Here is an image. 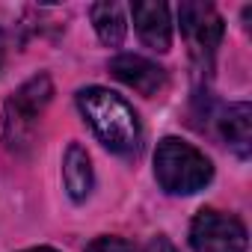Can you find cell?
Returning <instances> with one entry per match:
<instances>
[{"label": "cell", "instance_id": "obj_1", "mask_svg": "<svg viewBox=\"0 0 252 252\" xmlns=\"http://www.w3.org/2000/svg\"><path fill=\"white\" fill-rule=\"evenodd\" d=\"M77 107L95 137L119 158H137L143 146V131L134 107L122 95L104 86H86L77 92Z\"/></svg>", "mask_w": 252, "mask_h": 252}, {"label": "cell", "instance_id": "obj_2", "mask_svg": "<svg viewBox=\"0 0 252 252\" xmlns=\"http://www.w3.org/2000/svg\"><path fill=\"white\" fill-rule=\"evenodd\" d=\"M155 178L172 196H190L211 184L214 166L211 160L190 143L178 137H166L155 152Z\"/></svg>", "mask_w": 252, "mask_h": 252}, {"label": "cell", "instance_id": "obj_3", "mask_svg": "<svg viewBox=\"0 0 252 252\" xmlns=\"http://www.w3.org/2000/svg\"><path fill=\"white\" fill-rule=\"evenodd\" d=\"M51 95H54V83L48 74H36L21 89L12 92V98L3 107V140L9 152L30 149L36 128H39V119L45 107L51 104Z\"/></svg>", "mask_w": 252, "mask_h": 252}, {"label": "cell", "instance_id": "obj_4", "mask_svg": "<svg viewBox=\"0 0 252 252\" xmlns=\"http://www.w3.org/2000/svg\"><path fill=\"white\" fill-rule=\"evenodd\" d=\"M178 21H181V33L190 45V54L196 60V65L205 71L211 68L214 63V54L222 42V33H225V24L220 18V12L211 6V3H181L178 6Z\"/></svg>", "mask_w": 252, "mask_h": 252}, {"label": "cell", "instance_id": "obj_5", "mask_svg": "<svg viewBox=\"0 0 252 252\" xmlns=\"http://www.w3.org/2000/svg\"><path fill=\"white\" fill-rule=\"evenodd\" d=\"M193 252H246V225L222 211L205 208L190 222Z\"/></svg>", "mask_w": 252, "mask_h": 252}, {"label": "cell", "instance_id": "obj_6", "mask_svg": "<svg viewBox=\"0 0 252 252\" xmlns=\"http://www.w3.org/2000/svg\"><path fill=\"white\" fill-rule=\"evenodd\" d=\"M110 71H113L116 80H122L125 86L137 89L146 98H155V95H160L166 89V71L158 63H152V60H146L140 54H119V57H113L110 60Z\"/></svg>", "mask_w": 252, "mask_h": 252}, {"label": "cell", "instance_id": "obj_7", "mask_svg": "<svg viewBox=\"0 0 252 252\" xmlns=\"http://www.w3.org/2000/svg\"><path fill=\"white\" fill-rule=\"evenodd\" d=\"M131 15H134V27L140 39L152 51L166 54L172 48V21H169L166 3H160V0H137V3H131Z\"/></svg>", "mask_w": 252, "mask_h": 252}, {"label": "cell", "instance_id": "obj_8", "mask_svg": "<svg viewBox=\"0 0 252 252\" xmlns=\"http://www.w3.org/2000/svg\"><path fill=\"white\" fill-rule=\"evenodd\" d=\"M220 134L222 140L234 149V155L240 160L249 158L252 152V107L246 101L231 104L222 116H220Z\"/></svg>", "mask_w": 252, "mask_h": 252}, {"label": "cell", "instance_id": "obj_9", "mask_svg": "<svg viewBox=\"0 0 252 252\" xmlns=\"http://www.w3.org/2000/svg\"><path fill=\"white\" fill-rule=\"evenodd\" d=\"M63 181H65V190L74 202H83L89 193H92V160L86 155V149L80 143H71L65 149V158H63Z\"/></svg>", "mask_w": 252, "mask_h": 252}, {"label": "cell", "instance_id": "obj_10", "mask_svg": "<svg viewBox=\"0 0 252 252\" xmlns=\"http://www.w3.org/2000/svg\"><path fill=\"white\" fill-rule=\"evenodd\" d=\"M89 18H92V27L98 33V39L107 45V48H119L125 42V33H128V21H125V9L119 3H95L89 9Z\"/></svg>", "mask_w": 252, "mask_h": 252}, {"label": "cell", "instance_id": "obj_11", "mask_svg": "<svg viewBox=\"0 0 252 252\" xmlns=\"http://www.w3.org/2000/svg\"><path fill=\"white\" fill-rule=\"evenodd\" d=\"M83 252H134V243L125 237H116V234H101L92 243H86Z\"/></svg>", "mask_w": 252, "mask_h": 252}, {"label": "cell", "instance_id": "obj_12", "mask_svg": "<svg viewBox=\"0 0 252 252\" xmlns=\"http://www.w3.org/2000/svg\"><path fill=\"white\" fill-rule=\"evenodd\" d=\"M143 252H178V249H175L166 237H152V240H149V246H146Z\"/></svg>", "mask_w": 252, "mask_h": 252}, {"label": "cell", "instance_id": "obj_13", "mask_svg": "<svg viewBox=\"0 0 252 252\" xmlns=\"http://www.w3.org/2000/svg\"><path fill=\"white\" fill-rule=\"evenodd\" d=\"M21 252H57V249H51V246H33V249H21Z\"/></svg>", "mask_w": 252, "mask_h": 252}, {"label": "cell", "instance_id": "obj_14", "mask_svg": "<svg viewBox=\"0 0 252 252\" xmlns=\"http://www.w3.org/2000/svg\"><path fill=\"white\" fill-rule=\"evenodd\" d=\"M3 48H6V42H3V33H0V65H3Z\"/></svg>", "mask_w": 252, "mask_h": 252}]
</instances>
